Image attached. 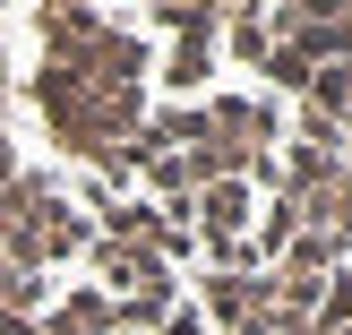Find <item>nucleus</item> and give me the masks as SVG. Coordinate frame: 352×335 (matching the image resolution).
I'll use <instances>...</instances> for the list:
<instances>
[{
  "mask_svg": "<svg viewBox=\"0 0 352 335\" xmlns=\"http://www.w3.org/2000/svg\"><path fill=\"white\" fill-rule=\"evenodd\" d=\"M0 335H352V9H0Z\"/></svg>",
  "mask_w": 352,
  "mask_h": 335,
  "instance_id": "f257e3e1",
  "label": "nucleus"
}]
</instances>
